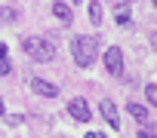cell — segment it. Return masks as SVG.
Wrapping results in <instances>:
<instances>
[{
	"label": "cell",
	"instance_id": "obj_1",
	"mask_svg": "<svg viewBox=\"0 0 157 138\" xmlns=\"http://www.w3.org/2000/svg\"><path fill=\"white\" fill-rule=\"evenodd\" d=\"M71 52H74V61L80 67H90L96 61V55H99V37H74Z\"/></svg>",
	"mask_w": 157,
	"mask_h": 138
},
{
	"label": "cell",
	"instance_id": "obj_2",
	"mask_svg": "<svg viewBox=\"0 0 157 138\" xmlns=\"http://www.w3.org/2000/svg\"><path fill=\"white\" fill-rule=\"evenodd\" d=\"M25 52L34 58V61H49L52 58V43L43 40V37H25Z\"/></svg>",
	"mask_w": 157,
	"mask_h": 138
},
{
	"label": "cell",
	"instance_id": "obj_3",
	"mask_svg": "<svg viewBox=\"0 0 157 138\" xmlns=\"http://www.w3.org/2000/svg\"><path fill=\"white\" fill-rule=\"evenodd\" d=\"M105 67H108L111 77H120V74H123V52H120L117 46L105 49Z\"/></svg>",
	"mask_w": 157,
	"mask_h": 138
},
{
	"label": "cell",
	"instance_id": "obj_4",
	"mask_svg": "<svg viewBox=\"0 0 157 138\" xmlns=\"http://www.w3.org/2000/svg\"><path fill=\"white\" fill-rule=\"evenodd\" d=\"M68 114H71L74 120H80V123H90V120H93V111H90V104H86L83 98H71V101H68Z\"/></svg>",
	"mask_w": 157,
	"mask_h": 138
},
{
	"label": "cell",
	"instance_id": "obj_5",
	"mask_svg": "<svg viewBox=\"0 0 157 138\" xmlns=\"http://www.w3.org/2000/svg\"><path fill=\"white\" fill-rule=\"evenodd\" d=\"M28 86H31V92H37V95H46V98L59 95V86H52V83L40 80V77H31V80H28Z\"/></svg>",
	"mask_w": 157,
	"mask_h": 138
},
{
	"label": "cell",
	"instance_id": "obj_6",
	"mask_svg": "<svg viewBox=\"0 0 157 138\" xmlns=\"http://www.w3.org/2000/svg\"><path fill=\"white\" fill-rule=\"evenodd\" d=\"M102 117L108 120V126H111V129H117V126H120V114H117L114 101H102Z\"/></svg>",
	"mask_w": 157,
	"mask_h": 138
},
{
	"label": "cell",
	"instance_id": "obj_7",
	"mask_svg": "<svg viewBox=\"0 0 157 138\" xmlns=\"http://www.w3.org/2000/svg\"><path fill=\"white\" fill-rule=\"evenodd\" d=\"M52 13H56V19L71 22V6H68V3H62V0H56V3H52Z\"/></svg>",
	"mask_w": 157,
	"mask_h": 138
},
{
	"label": "cell",
	"instance_id": "obj_8",
	"mask_svg": "<svg viewBox=\"0 0 157 138\" xmlns=\"http://www.w3.org/2000/svg\"><path fill=\"white\" fill-rule=\"evenodd\" d=\"M114 22H117V25H129V6H126V3H117V9H114Z\"/></svg>",
	"mask_w": 157,
	"mask_h": 138
},
{
	"label": "cell",
	"instance_id": "obj_9",
	"mask_svg": "<svg viewBox=\"0 0 157 138\" xmlns=\"http://www.w3.org/2000/svg\"><path fill=\"white\" fill-rule=\"evenodd\" d=\"M129 114H132L139 123H148V107H145V104H136V101H132V104H129Z\"/></svg>",
	"mask_w": 157,
	"mask_h": 138
},
{
	"label": "cell",
	"instance_id": "obj_10",
	"mask_svg": "<svg viewBox=\"0 0 157 138\" xmlns=\"http://www.w3.org/2000/svg\"><path fill=\"white\" fill-rule=\"evenodd\" d=\"M90 22H93V28H99V25H102V6L96 3V0L90 3Z\"/></svg>",
	"mask_w": 157,
	"mask_h": 138
},
{
	"label": "cell",
	"instance_id": "obj_11",
	"mask_svg": "<svg viewBox=\"0 0 157 138\" xmlns=\"http://www.w3.org/2000/svg\"><path fill=\"white\" fill-rule=\"evenodd\" d=\"M145 98L157 107V83H151V86H145Z\"/></svg>",
	"mask_w": 157,
	"mask_h": 138
},
{
	"label": "cell",
	"instance_id": "obj_12",
	"mask_svg": "<svg viewBox=\"0 0 157 138\" xmlns=\"http://www.w3.org/2000/svg\"><path fill=\"white\" fill-rule=\"evenodd\" d=\"M10 71H13V64H10V61H6V58H0V77H6V74H10Z\"/></svg>",
	"mask_w": 157,
	"mask_h": 138
},
{
	"label": "cell",
	"instance_id": "obj_13",
	"mask_svg": "<svg viewBox=\"0 0 157 138\" xmlns=\"http://www.w3.org/2000/svg\"><path fill=\"white\" fill-rule=\"evenodd\" d=\"M145 135L148 138H157V123H145Z\"/></svg>",
	"mask_w": 157,
	"mask_h": 138
},
{
	"label": "cell",
	"instance_id": "obj_14",
	"mask_svg": "<svg viewBox=\"0 0 157 138\" xmlns=\"http://www.w3.org/2000/svg\"><path fill=\"white\" fill-rule=\"evenodd\" d=\"M10 126H22V114H13L10 117Z\"/></svg>",
	"mask_w": 157,
	"mask_h": 138
},
{
	"label": "cell",
	"instance_id": "obj_15",
	"mask_svg": "<svg viewBox=\"0 0 157 138\" xmlns=\"http://www.w3.org/2000/svg\"><path fill=\"white\" fill-rule=\"evenodd\" d=\"M0 58H6V46L3 43H0Z\"/></svg>",
	"mask_w": 157,
	"mask_h": 138
},
{
	"label": "cell",
	"instance_id": "obj_16",
	"mask_svg": "<svg viewBox=\"0 0 157 138\" xmlns=\"http://www.w3.org/2000/svg\"><path fill=\"white\" fill-rule=\"evenodd\" d=\"M151 43H154V49H157V31H154V34H151Z\"/></svg>",
	"mask_w": 157,
	"mask_h": 138
},
{
	"label": "cell",
	"instance_id": "obj_17",
	"mask_svg": "<svg viewBox=\"0 0 157 138\" xmlns=\"http://www.w3.org/2000/svg\"><path fill=\"white\" fill-rule=\"evenodd\" d=\"M86 138H105V135H99V132H90V135H86Z\"/></svg>",
	"mask_w": 157,
	"mask_h": 138
},
{
	"label": "cell",
	"instance_id": "obj_18",
	"mask_svg": "<svg viewBox=\"0 0 157 138\" xmlns=\"http://www.w3.org/2000/svg\"><path fill=\"white\" fill-rule=\"evenodd\" d=\"M3 111H6V104H3V98H0V114H3Z\"/></svg>",
	"mask_w": 157,
	"mask_h": 138
},
{
	"label": "cell",
	"instance_id": "obj_19",
	"mask_svg": "<svg viewBox=\"0 0 157 138\" xmlns=\"http://www.w3.org/2000/svg\"><path fill=\"white\" fill-rule=\"evenodd\" d=\"M139 138H148V135H145V132H139Z\"/></svg>",
	"mask_w": 157,
	"mask_h": 138
},
{
	"label": "cell",
	"instance_id": "obj_20",
	"mask_svg": "<svg viewBox=\"0 0 157 138\" xmlns=\"http://www.w3.org/2000/svg\"><path fill=\"white\" fill-rule=\"evenodd\" d=\"M151 3H154V6H157V0H151Z\"/></svg>",
	"mask_w": 157,
	"mask_h": 138
},
{
	"label": "cell",
	"instance_id": "obj_21",
	"mask_svg": "<svg viewBox=\"0 0 157 138\" xmlns=\"http://www.w3.org/2000/svg\"><path fill=\"white\" fill-rule=\"evenodd\" d=\"M74 3H80V0H74Z\"/></svg>",
	"mask_w": 157,
	"mask_h": 138
}]
</instances>
